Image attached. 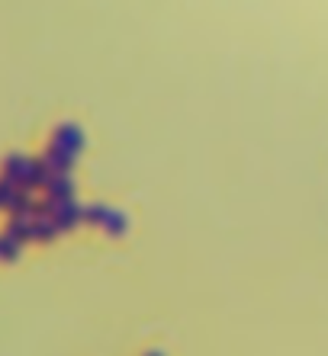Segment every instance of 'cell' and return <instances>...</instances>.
<instances>
[{"label":"cell","mask_w":328,"mask_h":356,"mask_svg":"<svg viewBox=\"0 0 328 356\" xmlns=\"http://www.w3.org/2000/svg\"><path fill=\"white\" fill-rule=\"evenodd\" d=\"M52 222H55V228H58V232H71V228H77V225L84 222V209L77 206L75 199H68V202H58V209H55Z\"/></svg>","instance_id":"1"},{"label":"cell","mask_w":328,"mask_h":356,"mask_svg":"<svg viewBox=\"0 0 328 356\" xmlns=\"http://www.w3.org/2000/svg\"><path fill=\"white\" fill-rule=\"evenodd\" d=\"M52 145H58V148L71 151V154H81V148H84V132H81L77 125L65 122L55 129V141H52Z\"/></svg>","instance_id":"2"},{"label":"cell","mask_w":328,"mask_h":356,"mask_svg":"<svg viewBox=\"0 0 328 356\" xmlns=\"http://www.w3.org/2000/svg\"><path fill=\"white\" fill-rule=\"evenodd\" d=\"M52 167H49V161L45 158H39V161H33L29 164V177H26V183H23V190H45L52 183Z\"/></svg>","instance_id":"3"},{"label":"cell","mask_w":328,"mask_h":356,"mask_svg":"<svg viewBox=\"0 0 328 356\" xmlns=\"http://www.w3.org/2000/svg\"><path fill=\"white\" fill-rule=\"evenodd\" d=\"M45 196L55 199V202H68V199H75V180L71 174H55L52 183L45 186Z\"/></svg>","instance_id":"4"},{"label":"cell","mask_w":328,"mask_h":356,"mask_svg":"<svg viewBox=\"0 0 328 356\" xmlns=\"http://www.w3.org/2000/svg\"><path fill=\"white\" fill-rule=\"evenodd\" d=\"M29 164H33V161L23 158V154H10L7 164H3V180H10V183H17V186H23L26 177H29Z\"/></svg>","instance_id":"5"},{"label":"cell","mask_w":328,"mask_h":356,"mask_svg":"<svg viewBox=\"0 0 328 356\" xmlns=\"http://www.w3.org/2000/svg\"><path fill=\"white\" fill-rule=\"evenodd\" d=\"M75 158L77 154H71V151L58 148V145H52L49 154H45V161H49L52 174H71V167H75Z\"/></svg>","instance_id":"6"},{"label":"cell","mask_w":328,"mask_h":356,"mask_svg":"<svg viewBox=\"0 0 328 356\" xmlns=\"http://www.w3.org/2000/svg\"><path fill=\"white\" fill-rule=\"evenodd\" d=\"M29 222H33V241H52L58 234V228H55L52 218H29Z\"/></svg>","instance_id":"7"},{"label":"cell","mask_w":328,"mask_h":356,"mask_svg":"<svg viewBox=\"0 0 328 356\" xmlns=\"http://www.w3.org/2000/svg\"><path fill=\"white\" fill-rule=\"evenodd\" d=\"M19 248H23V244H19L13 234L3 232V238H0V260H17L19 257Z\"/></svg>","instance_id":"8"},{"label":"cell","mask_w":328,"mask_h":356,"mask_svg":"<svg viewBox=\"0 0 328 356\" xmlns=\"http://www.w3.org/2000/svg\"><path fill=\"white\" fill-rule=\"evenodd\" d=\"M100 228H107L109 234H123V232H126V216H123V212H116V209H109Z\"/></svg>","instance_id":"9"},{"label":"cell","mask_w":328,"mask_h":356,"mask_svg":"<svg viewBox=\"0 0 328 356\" xmlns=\"http://www.w3.org/2000/svg\"><path fill=\"white\" fill-rule=\"evenodd\" d=\"M17 183L10 180H0V209H10V202H13V196H17Z\"/></svg>","instance_id":"10"},{"label":"cell","mask_w":328,"mask_h":356,"mask_svg":"<svg viewBox=\"0 0 328 356\" xmlns=\"http://www.w3.org/2000/svg\"><path fill=\"white\" fill-rule=\"evenodd\" d=\"M107 212H109L107 206H87V209H84V222H87V225H103Z\"/></svg>","instance_id":"11"},{"label":"cell","mask_w":328,"mask_h":356,"mask_svg":"<svg viewBox=\"0 0 328 356\" xmlns=\"http://www.w3.org/2000/svg\"><path fill=\"white\" fill-rule=\"evenodd\" d=\"M152 356H155V353H152Z\"/></svg>","instance_id":"12"}]
</instances>
